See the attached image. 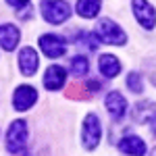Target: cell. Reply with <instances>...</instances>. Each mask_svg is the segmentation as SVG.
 Masks as SVG:
<instances>
[{
	"mask_svg": "<svg viewBox=\"0 0 156 156\" xmlns=\"http://www.w3.org/2000/svg\"><path fill=\"white\" fill-rule=\"evenodd\" d=\"M87 69H90V62H87V58L85 56H73L71 58V73L73 75H85L87 73Z\"/></svg>",
	"mask_w": 156,
	"mask_h": 156,
	"instance_id": "cell-17",
	"label": "cell"
},
{
	"mask_svg": "<svg viewBox=\"0 0 156 156\" xmlns=\"http://www.w3.org/2000/svg\"><path fill=\"white\" fill-rule=\"evenodd\" d=\"M131 4H133V15H135L137 23L142 25L144 29H152L156 23L154 6L148 0H131Z\"/></svg>",
	"mask_w": 156,
	"mask_h": 156,
	"instance_id": "cell-5",
	"label": "cell"
},
{
	"mask_svg": "<svg viewBox=\"0 0 156 156\" xmlns=\"http://www.w3.org/2000/svg\"><path fill=\"white\" fill-rule=\"evenodd\" d=\"M77 44L85 50H98L100 46V40H98L94 34H90V31H83V34H79V40H77Z\"/></svg>",
	"mask_w": 156,
	"mask_h": 156,
	"instance_id": "cell-16",
	"label": "cell"
},
{
	"mask_svg": "<svg viewBox=\"0 0 156 156\" xmlns=\"http://www.w3.org/2000/svg\"><path fill=\"white\" fill-rule=\"evenodd\" d=\"M148 69H150V81L156 85V60L154 62H148Z\"/></svg>",
	"mask_w": 156,
	"mask_h": 156,
	"instance_id": "cell-21",
	"label": "cell"
},
{
	"mask_svg": "<svg viewBox=\"0 0 156 156\" xmlns=\"http://www.w3.org/2000/svg\"><path fill=\"white\" fill-rule=\"evenodd\" d=\"M119 150L127 156H144L146 154V144L137 135H127L119 142Z\"/></svg>",
	"mask_w": 156,
	"mask_h": 156,
	"instance_id": "cell-13",
	"label": "cell"
},
{
	"mask_svg": "<svg viewBox=\"0 0 156 156\" xmlns=\"http://www.w3.org/2000/svg\"><path fill=\"white\" fill-rule=\"evenodd\" d=\"M98 69L100 73L104 75V77H117L121 73V62L117 56H112V54H102L100 58H98Z\"/></svg>",
	"mask_w": 156,
	"mask_h": 156,
	"instance_id": "cell-14",
	"label": "cell"
},
{
	"mask_svg": "<svg viewBox=\"0 0 156 156\" xmlns=\"http://www.w3.org/2000/svg\"><path fill=\"white\" fill-rule=\"evenodd\" d=\"M67 98H73V100H85L87 94L83 92V87L79 83H73L69 85V90H67Z\"/></svg>",
	"mask_w": 156,
	"mask_h": 156,
	"instance_id": "cell-19",
	"label": "cell"
},
{
	"mask_svg": "<svg viewBox=\"0 0 156 156\" xmlns=\"http://www.w3.org/2000/svg\"><path fill=\"white\" fill-rule=\"evenodd\" d=\"M25 146H27V123L19 119L9 127V133H6V150L11 154H19V152L25 150Z\"/></svg>",
	"mask_w": 156,
	"mask_h": 156,
	"instance_id": "cell-3",
	"label": "cell"
},
{
	"mask_svg": "<svg viewBox=\"0 0 156 156\" xmlns=\"http://www.w3.org/2000/svg\"><path fill=\"white\" fill-rule=\"evenodd\" d=\"M133 119L137 121L140 125H146V123H152L156 119V104L150 102V100H144V102H137L133 106Z\"/></svg>",
	"mask_w": 156,
	"mask_h": 156,
	"instance_id": "cell-12",
	"label": "cell"
},
{
	"mask_svg": "<svg viewBox=\"0 0 156 156\" xmlns=\"http://www.w3.org/2000/svg\"><path fill=\"white\" fill-rule=\"evenodd\" d=\"M19 37H21V31L15 27L12 23H4L0 25V46L4 50H15L17 44H19Z\"/></svg>",
	"mask_w": 156,
	"mask_h": 156,
	"instance_id": "cell-11",
	"label": "cell"
},
{
	"mask_svg": "<svg viewBox=\"0 0 156 156\" xmlns=\"http://www.w3.org/2000/svg\"><path fill=\"white\" fill-rule=\"evenodd\" d=\"M102 0H77V15L83 19H92L100 12Z\"/></svg>",
	"mask_w": 156,
	"mask_h": 156,
	"instance_id": "cell-15",
	"label": "cell"
},
{
	"mask_svg": "<svg viewBox=\"0 0 156 156\" xmlns=\"http://www.w3.org/2000/svg\"><path fill=\"white\" fill-rule=\"evenodd\" d=\"M40 48L48 58H60L67 52V42L54 34H46L40 37Z\"/></svg>",
	"mask_w": 156,
	"mask_h": 156,
	"instance_id": "cell-6",
	"label": "cell"
},
{
	"mask_svg": "<svg viewBox=\"0 0 156 156\" xmlns=\"http://www.w3.org/2000/svg\"><path fill=\"white\" fill-rule=\"evenodd\" d=\"M42 17L52 25H60L71 17V6L65 0H44L42 2Z\"/></svg>",
	"mask_w": 156,
	"mask_h": 156,
	"instance_id": "cell-2",
	"label": "cell"
},
{
	"mask_svg": "<svg viewBox=\"0 0 156 156\" xmlns=\"http://www.w3.org/2000/svg\"><path fill=\"white\" fill-rule=\"evenodd\" d=\"M36 100H37V92H36V87H31V85H19L15 90V94H12V104H15L17 110L31 108L36 104Z\"/></svg>",
	"mask_w": 156,
	"mask_h": 156,
	"instance_id": "cell-7",
	"label": "cell"
},
{
	"mask_svg": "<svg viewBox=\"0 0 156 156\" xmlns=\"http://www.w3.org/2000/svg\"><path fill=\"white\" fill-rule=\"evenodd\" d=\"M96 37L104 44H110V46H125L127 44L125 31L110 19H100L96 23Z\"/></svg>",
	"mask_w": 156,
	"mask_h": 156,
	"instance_id": "cell-1",
	"label": "cell"
},
{
	"mask_svg": "<svg viewBox=\"0 0 156 156\" xmlns=\"http://www.w3.org/2000/svg\"><path fill=\"white\" fill-rule=\"evenodd\" d=\"M127 85H129V90L135 92V94L144 92V83H142V75H140V73H129V77H127Z\"/></svg>",
	"mask_w": 156,
	"mask_h": 156,
	"instance_id": "cell-18",
	"label": "cell"
},
{
	"mask_svg": "<svg viewBox=\"0 0 156 156\" xmlns=\"http://www.w3.org/2000/svg\"><path fill=\"white\" fill-rule=\"evenodd\" d=\"M106 110L115 121H121L127 112V102L121 92H110L106 96Z\"/></svg>",
	"mask_w": 156,
	"mask_h": 156,
	"instance_id": "cell-9",
	"label": "cell"
},
{
	"mask_svg": "<svg viewBox=\"0 0 156 156\" xmlns=\"http://www.w3.org/2000/svg\"><path fill=\"white\" fill-rule=\"evenodd\" d=\"M9 4H11L12 9H17V11H23V9H29V0H6Z\"/></svg>",
	"mask_w": 156,
	"mask_h": 156,
	"instance_id": "cell-20",
	"label": "cell"
},
{
	"mask_svg": "<svg viewBox=\"0 0 156 156\" xmlns=\"http://www.w3.org/2000/svg\"><path fill=\"white\" fill-rule=\"evenodd\" d=\"M37 65H40V56H37V52L31 46H27V48H23L19 52V69H21V73L25 77L36 75Z\"/></svg>",
	"mask_w": 156,
	"mask_h": 156,
	"instance_id": "cell-8",
	"label": "cell"
},
{
	"mask_svg": "<svg viewBox=\"0 0 156 156\" xmlns=\"http://www.w3.org/2000/svg\"><path fill=\"white\" fill-rule=\"evenodd\" d=\"M67 81V71L58 67V65H52L46 69V75H44V85L48 92H54V90H60Z\"/></svg>",
	"mask_w": 156,
	"mask_h": 156,
	"instance_id": "cell-10",
	"label": "cell"
},
{
	"mask_svg": "<svg viewBox=\"0 0 156 156\" xmlns=\"http://www.w3.org/2000/svg\"><path fill=\"white\" fill-rule=\"evenodd\" d=\"M152 156H156V150H154V152H152Z\"/></svg>",
	"mask_w": 156,
	"mask_h": 156,
	"instance_id": "cell-23",
	"label": "cell"
},
{
	"mask_svg": "<svg viewBox=\"0 0 156 156\" xmlns=\"http://www.w3.org/2000/svg\"><path fill=\"white\" fill-rule=\"evenodd\" d=\"M81 142H83L85 150H94L98 148L100 140H102V125L96 115H87L83 119V127H81Z\"/></svg>",
	"mask_w": 156,
	"mask_h": 156,
	"instance_id": "cell-4",
	"label": "cell"
},
{
	"mask_svg": "<svg viewBox=\"0 0 156 156\" xmlns=\"http://www.w3.org/2000/svg\"><path fill=\"white\" fill-rule=\"evenodd\" d=\"M87 87H90V92H98V90L102 87V83H98V81H90Z\"/></svg>",
	"mask_w": 156,
	"mask_h": 156,
	"instance_id": "cell-22",
	"label": "cell"
}]
</instances>
